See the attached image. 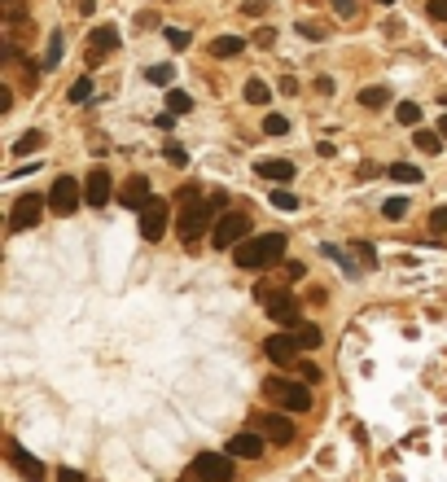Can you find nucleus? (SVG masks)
<instances>
[{"label": "nucleus", "instance_id": "16", "mask_svg": "<svg viewBox=\"0 0 447 482\" xmlns=\"http://www.w3.org/2000/svg\"><path fill=\"white\" fill-rule=\"evenodd\" d=\"M114 48H119V27H110V22H105V27L92 31V48H88V57L97 62L101 53H114Z\"/></svg>", "mask_w": 447, "mask_h": 482}, {"label": "nucleus", "instance_id": "2", "mask_svg": "<svg viewBox=\"0 0 447 482\" xmlns=\"http://www.w3.org/2000/svg\"><path fill=\"white\" fill-rule=\"evenodd\" d=\"M263 395H268L276 408H285V412H307L311 408V386L303 382V377H268L263 382Z\"/></svg>", "mask_w": 447, "mask_h": 482}, {"label": "nucleus", "instance_id": "26", "mask_svg": "<svg viewBox=\"0 0 447 482\" xmlns=\"http://www.w3.org/2000/svg\"><path fill=\"white\" fill-rule=\"evenodd\" d=\"M145 80L158 84V88H167V84L176 80V70H171V66H149V70H145Z\"/></svg>", "mask_w": 447, "mask_h": 482}, {"label": "nucleus", "instance_id": "40", "mask_svg": "<svg viewBox=\"0 0 447 482\" xmlns=\"http://www.w3.org/2000/svg\"><path fill=\"white\" fill-rule=\"evenodd\" d=\"M242 13H250V18H263V13H268V5H263V0H250V5H242Z\"/></svg>", "mask_w": 447, "mask_h": 482}, {"label": "nucleus", "instance_id": "42", "mask_svg": "<svg viewBox=\"0 0 447 482\" xmlns=\"http://www.w3.org/2000/svg\"><path fill=\"white\" fill-rule=\"evenodd\" d=\"M355 250H360V259H364V263H368V268H373V263H377V255H373V246H368V241H360V246H355Z\"/></svg>", "mask_w": 447, "mask_h": 482}, {"label": "nucleus", "instance_id": "32", "mask_svg": "<svg viewBox=\"0 0 447 482\" xmlns=\"http://www.w3.org/2000/svg\"><path fill=\"white\" fill-rule=\"evenodd\" d=\"M92 97V80H88V75H79V80L70 84V101H88Z\"/></svg>", "mask_w": 447, "mask_h": 482}, {"label": "nucleus", "instance_id": "30", "mask_svg": "<svg viewBox=\"0 0 447 482\" xmlns=\"http://www.w3.org/2000/svg\"><path fill=\"white\" fill-rule=\"evenodd\" d=\"M62 62V35H48V53H44V70H53Z\"/></svg>", "mask_w": 447, "mask_h": 482}, {"label": "nucleus", "instance_id": "12", "mask_svg": "<svg viewBox=\"0 0 447 482\" xmlns=\"http://www.w3.org/2000/svg\"><path fill=\"white\" fill-rule=\"evenodd\" d=\"M268 316H272L281 329H298V324H303V312H298V302L289 298V290H281V294L268 302Z\"/></svg>", "mask_w": 447, "mask_h": 482}, {"label": "nucleus", "instance_id": "19", "mask_svg": "<svg viewBox=\"0 0 447 482\" xmlns=\"http://www.w3.org/2000/svg\"><path fill=\"white\" fill-rule=\"evenodd\" d=\"M421 154H443V132H426V128H416V141H412Z\"/></svg>", "mask_w": 447, "mask_h": 482}, {"label": "nucleus", "instance_id": "11", "mask_svg": "<svg viewBox=\"0 0 447 482\" xmlns=\"http://www.w3.org/2000/svg\"><path fill=\"white\" fill-rule=\"evenodd\" d=\"M193 465L202 469L206 482H232V473H237V465L228 461V456H220V451H202Z\"/></svg>", "mask_w": 447, "mask_h": 482}, {"label": "nucleus", "instance_id": "37", "mask_svg": "<svg viewBox=\"0 0 447 482\" xmlns=\"http://www.w3.org/2000/svg\"><path fill=\"white\" fill-rule=\"evenodd\" d=\"M333 9H338V18H360V5H355V0H333Z\"/></svg>", "mask_w": 447, "mask_h": 482}, {"label": "nucleus", "instance_id": "43", "mask_svg": "<svg viewBox=\"0 0 447 482\" xmlns=\"http://www.w3.org/2000/svg\"><path fill=\"white\" fill-rule=\"evenodd\" d=\"M298 31H303L307 40H321V27H316V22H298Z\"/></svg>", "mask_w": 447, "mask_h": 482}, {"label": "nucleus", "instance_id": "1", "mask_svg": "<svg viewBox=\"0 0 447 482\" xmlns=\"http://www.w3.org/2000/svg\"><path fill=\"white\" fill-rule=\"evenodd\" d=\"M237 268H250V272H263L285 259V237L281 233H259V237H246L242 246H237Z\"/></svg>", "mask_w": 447, "mask_h": 482}, {"label": "nucleus", "instance_id": "5", "mask_svg": "<svg viewBox=\"0 0 447 482\" xmlns=\"http://www.w3.org/2000/svg\"><path fill=\"white\" fill-rule=\"evenodd\" d=\"M167 215H171V207L163 197H149L145 207H141V237L145 241H163V233H167Z\"/></svg>", "mask_w": 447, "mask_h": 482}, {"label": "nucleus", "instance_id": "15", "mask_svg": "<svg viewBox=\"0 0 447 482\" xmlns=\"http://www.w3.org/2000/svg\"><path fill=\"white\" fill-rule=\"evenodd\" d=\"M259 451H263V434H232L228 439V456H237V461H254Z\"/></svg>", "mask_w": 447, "mask_h": 482}, {"label": "nucleus", "instance_id": "27", "mask_svg": "<svg viewBox=\"0 0 447 482\" xmlns=\"http://www.w3.org/2000/svg\"><path fill=\"white\" fill-rule=\"evenodd\" d=\"M167 110H176V114H189V110H193V97L171 88V97H167Z\"/></svg>", "mask_w": 447, "mask_h": 482}, {"label": "nucleus", "instance_id": "23", "mask_svg": "<svg viewBox=\"0 0 447 482\" xmlns=\"http://www.w3.org/2000/svg\"><path fill=\"white\" fill-rule=\"evenodd\" d=\"M268 84H263V80H246V101H250V106H268Z\"/></svg>", "mask_w": 447, "mask_h": 482}, {"label": "nucleus", "instance_id": "24", "mask_svg": "<svg viewBox=\"0 0 447 482\" xmlns=\"http://www.w3.org/2000/svg\"><path fill=\"white\" fill-rule=\"evenodd\" d=\"M386 101H390V88H364V92H360V106H368V110L386 106Z\"/></svg>", "mask_w": 447, "mask_h": 482}, {"label": "nucleus", "instance_id": "35", "mask_svg": "<svg viewBox=\"0 0 447 482\" xmlns=\"http://www.w3.org/2000/svg\"><path fill=\"white\" fill-rule=\"evenodd\" d=\"M298 377H303L307 386H316V382H321V368H316L311 360H298Z\"/></svg>", "mask_w": 447, "mask_h": 482}, {"label": "nucleus", "instance_id": "21", "mask_svg": "<svg viewBox=\"0 0 447 482\" xmlns=\"http://www.w3.org/2000/svg\"><path fill=\"white\" fill-rule=\"evenodd\" d=\"M386 175H390V180H399V185H416V180H421V171H416L412 163H390Z\"/></svg>", "mask_w": 447, "mask_h": 482}, {"label": "nucleus", "instance_id": "34", "mask_svg": "<svg viewBox=\"0 0 447 482\" xmlns=\"http://www.w3.org/2000/svg\"><path fill=\"white\" fill-rule=\"evenodd\" d=\"M163 158H167L171 167H189V154H184L180 145H167V149H163Z\"/></svg>", "mask_w": 447, "mask_h": 482}, {"label": "nucleus", "instance_id": "14", "mask_svg": "<svg viewBox=\"0 0 447 482\" xmlns=\"http://www.w3.org/2000/svg\"><path fill=\"white\" fill-rule=\"evenodd\" d=\"M119 202H123L127 211H141L145 202H149V180H145V175H131V180L119 189Z\"/></svg>", "mask_w": 447, "mask_h": 482}, {"label": "nucleus", "instance_id": "38", "mask_svg": "<svg viewBox=\"0 0 447 482\" xmlns=\"http://www.w3.org/2000/svg\"><path fill=\"white\" fill-rule=\"evenodd\" d=\"M430 228H434V233H447V207H434L430 211Z\"/></svg>", "mask_w": 447, "mask_h": 482}, {"label": "nucleus", "instance_id": "22", "mask_svg": "<svg viewBox=\"0 0 447 482\" xmlns=\"http://www.w3.org/2000/svg\"><path fill=\"white\" fill-rule=\"evenodd\" d=\"M294 338H298V346H303V351H316V346H321V329L303 320V324L294 329Z\"/></svg>", "mask_w": 447, "mask_h": 482}, {"label": "nucleus", "instance_id": "36", "mask_svg": "<svg viewBox=\"0 0 447 482\" xmlns=\"http://www.w3.org/2000/svg\"><path fill=\"white\" fill-rule=\"evenodd\" d=\"M189 40H193V35H189V31H176V27H171V31H167V44H171V48H176V53H180V48H189Z\"/></svg>", "mask_w": 447, "mask_h": 482}, {"label": "nucleus", "instance_id": "4", "mask_svg": "<svg viewBox=\"0 0 447 482\" xmlns=\"http://www.w3.org/2000/svg\"><path fill=\"white\" fill-rule=\"evenodd\" d=\"M246 233H250V211H224V215H215V228H210V246L232 250L246 241Z\"/></svg>", "mask_w": 447, "mask_h": 482}, {"label": "nucleus", "instance_id": "44", "mask_svg": "<svg viewBox=\"0 0 447 482\" xmlns=\"http://www.w3.org/2000/svg\"><path fill=\"white\" fill-rule=\"evenodd\" d=\"M9 106H14V92H9V88H0V114H9Z\"/></svg>", "mask_w": 447, "mask_h": 482}, {"label": "nucleus", "instance_id": "10", "mask_svg": "<svg viewBox=\"0 0 447 482\" xmlns=\"http://www.w3.org/2000/svg\"><path fill=\"white\" fill-rule=\"evenodd\" d=\"M254 425H259V434L272 439V443H289V439H294V421H289L285 408H281V412H263V417H254Z\"/></svg>", "mask_w": 447, "mask_h": 482}, {"label": "nucleus", "instance_id": "18", "mask_svg": "<svg viewBox=\"0 0 447 482\" xmlns=\"http://www.w3.org/2000/svg\"><path fill=\"white\" fill-rule=\"evenodd\" d=\"M242 48H246L242 35H220V40H210V53H215V57H237Z\"/></svg>", "mask_w": 447, "mask_h": 482}, {"label": "nucleus", "instance_id": "9", "mask_svg": "<svg viewBox=\"0 0 447 482\" xmlns=\"http://www.w3.org/2000/svg\"><path fill=\"white\" fill-rule=\"evenodd\" d=\"M114 197V185H110V171H105V167H92L88 175H84V202H88V207H105V202H110Z\"/></svg>", "mask_w": 447, "mask_h": 482}, {"label": "nucleus", "instance_id": "45", "mask_svg": "<svg viewBox=\"0 0 447 482\" xmlns=\"http://www.w3.org/2000/svg\"><path fill=\"white\" fill-rule=\"evenodd\" d=\"M58 482H88V478H84V473H75V469H62Z\"/></svg>", "mask_w": 447, "mask_h": 482}, {"label": "nucleus", "instance_id": "20", "mask_svg": "<svg viewBox=\"0 0 447 482\" xmlns=\"http://www.w3.org/2000/svg\"><path fill=\"white\" fill-rule=\"evenodd\" d=\"M40 145H44V132H22L18 145H14V154L26 158V154H40Z\"/></svg>", "mask_w": 447, "mask_h": 482}, {"label": "nucleus", "instance_id": "28", "mask_svg": "<svg viewBox=\"0 0 447 482\" xmlns=\"http://www.w3.org/2000/svg\"><path fill=\"white\" fill-rule=\"evenodd\" d=\"M263 132H268V136H285L289 132V119L285 114H268V119H263Z\"/></svg>", "mask_w": 447, "mask_h": 482}, {"label": "nucleus", "instance_id": "46", "mask_svg": "<svg viewBox=\"0 0 447 482\" xmlns=\"http://www.w3.org/2000/svg\"><path fill=\"white\" fill-rule=\"evenodd\" d=\"M281 92H285V97H294V92H298V80H289V75H285V80H281Z\"/></svg>", "mask_w": 447, "mask_h": 482}, {"label": "nucleus", "instance_id": "13", "mask_svg": "<svg viewBox=\"0 0 447 482\" xmlns=\"http://www.w3.org/2000/svg\"><path fill=\"white\" fill-rule=\"evenodd\" d=\"M9 461H14V469H18L22 478H31V482H44V473H48V469L36 461V456L26 451V447H18L14 439H9Z\"/></svg>", "mask_w": 447, "mask_h": 482}, {"label": "nucleus", "instance_id": "47", "mask_svg": "<svg viewBox=\"0 0 447 482\" xmlns=\"http://www.w3.org/2000/svg\"><path fill=\"white\" fill-rule=\"evenodd\" d=\"M180 482H206V478H202V469H198V465H193V469H189V473H184V478H180Z\"/></svg>", "mask_w": 447, "mask_h": 482}, {"label": "nucleus", "instance_id": "3", "mask_svg": "<svg viewBox=\"0 0 447 482\" xmlns=\"http://www.w3.org/2000/svg\"><path fill=\"white\" fill-rule=\"evenodd\" d=\"M180 202H184V211H180V219H176V233H180V241L193 246V241L206 233V224H210V202H198V189H193V185L180 189Z\"/></svg>", "mask_w": 447, "mask_h": 482}, {"label": "nucleus", "instance_id": "49", "mask_svg": "<svg viewBox=\"0 0 447 482\" xmlns=\"http://www.w3.org/2000/svg\"><path fill=\"white\" fill-rule=\"evenodd\" d=\"M382 5H390V0H382Z\"/></svg>", "mask_w": 447, "mask_h": 482}, {"label": "nucleus", "instance_id": "17", "mask_svg": "<svg viewBox=\"0 0 447 482\" xmlns=\"http://www.w3.org/2000/svg\"><path fill=\"white\" fill-rule=\"evenodd\" d=\"M259 175H263V180H294V163H285V158H263L259 163Z\"/></svg>", "mask_w": 447, "mask_h": 482}, {"label": "nucleus", "instance_id": "8", "mask_svg": "<svg viewBox=\"0 0 447 482\" xmlns=\"http://www.w3.org/2000/svg\"><path fill=\"white\" fill-rule=\"evenodd\" d=\"M75 207H79V185L70 175H58L53 189H48V211L53 215H75Z\"/></svg>", "mask_w": 447, "mask_h": 482}, {"label": "nucleus", "instance_id": "7", "mask_svg": "<svg viewBox=\"0 0 447 482\" xmlns=\"http://www.w3.org/2000/svg\"><path fill=\"white\" fill-rule=\"evenodd\" d=\"M44 207H48V202H44L40 193H22V197L14 202V219H9V228H14V233H26V228H36V224L44 219Z\"/></svg>", "mask_w": 447, "mask_h": 482}, {"label": "nucleus", "instance_id": "29", "mask_svg": "<svg viewBox=\"0 0 447 482\" xmlns=\"http://www.w3.org/2000/svg\"><path fill=\"white\" fill-rule=\"evenodd\" d=\"M5 22H9V27H22V22H26L22 0H5Z\"/></svg>", "mask_w": 447, "mask_h": 482}, {"label": "nucleus", "instance_id": "25", "mask_svg": "<svg viewBox=\"0 0 447 482\" xmlns=\"http://www.w3.org/2000/svg\"><path fill=\"white\" fill-rule=\"evenodd\" d=\"M394 114H399V123H408V128H421V106H416V101H399V110H394Z\"/></svg>", "mask_w": 447, "mask_h": 482}, {"label": "nucleus", "instance_id": "33", "mask_svg": "<svg viewBox=\"0 0 447 482\" xmlns=\"http://www.w3.org/2000/svg\"><path fill=\"white\" fill-rule=\"evenodd\" d=\"M272 207H276V211H294V207H298V197L289 193V189H276V193H272Z\"/></svg>", "mask_w": 447, "mask_h": 482}, {"label": "nucleus", "instance_id": "39", "mask_svg": "<svg viewBox=\"0 0 447 482\" xmlns=\"http://www.w3.org/2000/svg\"><path fill=\"white\" fill-rule=\"evenodd\" d=\"M254 44H259V48H272V44H276V31H272V27H259Z\"/></svg>", "mask_w": 447, "mask_h": 482}, {"label": "nucleus", "instance_id": "31", "mask_svg": "<svg viewBox=\"0 0 447 482\" xmlns=\"http://www.w3.org/2000/svg\"><path fill=\"white\" fill-rule=\"evenodd\" d=\"M382 215H386V219H404V215H408V197H390L386 207H382Z\"/></svg>", "mask_w": 447, "mask_h": 482}, {"label": "nucleus", "instance_id": "6", "mask_svg": "<svg viewBox=\"0 0 447 482\" xmlns=\"http://www.w3.org/2000/svg\"><path fill=\"white\" fill-rule=\"evenodd\" d=\"M263 355H268L272 364H298V355H303V346H298V338H294V329H281V334H272L268 342H263Z\"/></svg>", "mask_w": 447, "mask_h": 482}, {"label": "nucleus", "instance_id": "41", "mask_svg": "<svg viewBox=\"0 0 447 482\" xmlns=\"http://www.w3.org/2000/svg\"><path fill=\"white\" fill-rule=\"evenodd\" d=\"M430 18H438V22H447V0H430Z\"/></svg>", "mask_w": 447, "mask_h": 482}, {"label": "nucleus", "instance_id": "48", "mask_svg": "<svg viewBox=\"0 0 447 482\" xmlns=\"http://www.w3.org/2000/svg\"><path fill=\"white\" fill-rule=\"evenodd\" d=\"M438 132H443V136H447V114H443V119H438Z\"/></svg>", "mask_w": 447, "mask_h": 482}]
</instances>
